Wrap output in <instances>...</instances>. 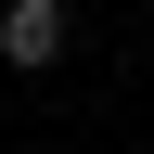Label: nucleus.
Listing matches in <instances>:
<instances>
[{"mask_svg": "<svg viewBox=\"0 0 154 154\" xmlns=\"http://www.w3.org/2000/svg\"><path fill=\"white\" fill-rule=\"evenodd\" d=\"M64 26H77V13H64V0H0V64H64Z\"/></svg>", "mask_w": 154, "mask_h": 154, "instance_id": "obj_1", "label": "nucleus"}]
</instances>
